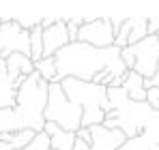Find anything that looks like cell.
Listing matches in <instances>:
<instances>
[{
    "instance_id": "1",
    "label": "cell",
    "mask_w": 159,
    "mask_h": 150,
    "mask_svg": "<svg viewBox=\"0 0 159 150\" xmlns=\"http://www.w3.org/2000/svg\"><path fill=\"white\" fill-rule=\"evenodd\" d=\"M56 60V79L54 82H62L67 77L82 79V82H93V77L101 71H112L116 77H123L127 73L120 50L116 45L110 47H90L86 43H69L54 56Z\"/></svg>"
},
{
    "instance_id": "2",
    "label": "cell",
    "mask_w": 159,
    "mask_h": 150,
    "mask_svg": "<svg viewBox=\"0 0 159 150\" xmlns=\"http://www.w3.org/2000/svg\"><path fill=\"white\" fill-rule=\"evenodd\" d=\"M48 88L50 84L43 82L37 73L28 75L24 84L17 88L15 107L0 109V135L15 133V131H34L41 133L45 118V105H48Z\"/></svg>"
},
{
    "instance_id": "3",
    "label": "cell",
    "mask_w": 159,
    "mask_h": 150,
    "mask_svg": "<svg viewBox=\"0 0 159 150\" xmlns=\"http://www.w3.org/2000/svg\"><path fill=\"white\" fill-rule=\"evenodd\" d=\"M151 114L153 109L148 107L146 101L135 103L125 95L123 88H107V114L101 126L116 129L127 139H133L142 133Z\"/></svg>"
},
{
    "instance_id": "4",
    "label": "cell",
    "mask_w": 159,
    "mask_h": 150,
    "mask_svg": "<svg viewBox=\"0 0 159 150\" xmlns=\"http://www.w3.org/2000/svg\"><path fill=\"white\" fill-rule=\"evenodd\" d=\"M58 84H60L65 97L82 109V126L84 129L103 125L107 114V88L97 86L93 82L73 79V77H67Z\"/></svg>"
},
{
    "instance_id": "5",
    "label": "cell",
    "mask_w": 159,
    "mask_h": 150,
    "mask_svg": "<svg viewBox=\"0 0 159 150\" xmlns=\"http://www.w3.org/2000/svg\"><path fill=\"white\" fill-rule=\"evenodd\" d=\"M43 118L45 122H54L67 133H75L78 129H82V109L65 97L58 82H52L48 88V105Z\"/></svg>"
},
{
    "instance_id": "6",
    "label": "cell",
    "mask_w": 159,
    "mask_h": 150,
    "mask_svg": "<svg viewBox=\"0 0 159 150\" xmlns=\"http://www.w3.org/2000/svg\"><path fill=\"white\" fill-rule=\"evenodd\" d=\"M120 58L127 71L142 75L144 79H151L159 64V37L148 34L140 43L120 50Z\"/></svg>"
},
{
    "instance_id": "7",
    "label": "cell",
    "mask_w": 159,
    "mask_h": 150,
    "mask_svg": "<svg viewBox=\"0 0 159 150\" xmlns=\"http://www.w3.org/2000/svg\"><path fill=\"white\" fill-rule=\"evenodd\" d=\"M114 30L107 17H90L78 30V43H86L90 47H110L114 45Z\"/></svg>"
},
{
    "instance_id": "8",
    "label": "cell",
    "mask_w": 159,
    "mask_h": 150,
    "mask_svg": "<svg viewBox=\"0 0 159 150\" xmlns=\"http://www.w3.org/2000/svg\"><path fill=\"white\" fill-rule=\"evenodd\" d=\"M88 129H90V139L82 142L75 137L73 150H118L127 142V137L116 129H106L101 125L88 126Z\"/></svg>"
},
{
    "instance_id": "9",
    "label": "cell",
    "mask_w": 159,
    "mask_h": 150,
    "mask_svg": "<svg viewBox=\"0 0 159 150\" xmlns=\"http://www.w3.org/2000/svg\"><path fill=\"white\" fill-rule=\"evenodd\" d=\"M148 37V30H146V17H125V22L120 26V30L116 32L114 37V45L118 50H125L129 45L140 43L142 39Z\"/></svg>"
},
{
    "instance_id": "10",
    "label": "cell",
    "mask_w": 159,
    "mask_h": 150,
    "mask_svg": "<svg viewBox=\"0 0 159 150\" xmlns=\"http://www.w3.org/2000/svg\"><path fill=\"white\" fill-rule=\"evenodd\" d=\"M69 34H67V22L58 17V22L43 30V58H54L65 45H69Z\"/></svg>"
},
{
    "instance_id": "11",
    "label": "cell",
    "mask_w": 159,
    "mask_h": 150,
    "mask_svg": "<svg viewBox=\"0 0 159 150\" xmlns=\"http://www.w3.org/2000/svg\"><path fill=\"white\" fill-rule=\"evenodd\" d=\"M4 62H7V73H9L11 79H13L15 88H20L28 75L34 73V62L30 60V56H24V54H11Z\"/></svg>"
},
{
    "instance_id": "12",
    "label": "cell",
    "mask_w": 159,
    "mask_h": 150,
    "mask_svg": "<svg viewBox=\"0 0 159 150\" xmlns=\"http://www.w3.org/2000/svg\"><path fill=\"white\" fill-rule=\"evenodd\" d=\"M15 97H17V88L7 73V62L0 58V109L15 107Z\"/></svg>"
},
{
    "instance_id": "13",
    "label": "cell",
    "mask_w": 159,
    "mask_h": 150,
    "mask_svg": "<svg viewBox=\"0 0 159 150\" xmlns=\"http://www.w3.org/2000/svg\"><path fill=\"white\" fill-rule=\"evenodd\" d=\"M43 133L50 135V150H73L75 133H67V131L58 129L54 122H45Z\"/></svg>"
},
{
    "instance_id": "14",
    "label": "cell",
    "mask_w": 159,
    "mask_h": 150,
    "mask_svg": "<svg viewBox=\"0 0 159 150\" xmlns=\"http://www.w3.org/2000/svg\"><path fill=\"white\" fill-rule=\"evenodd\" d=\"M120 88H123L125 95L131 101H135V103H144V101H146V88H144V77H142V75L133 73V71H127Z\"/></svg>"
},
{
    "instance_id": "15",
    "label": "cell",
    "mask_w": 159,
    "mask_h": 150,
    "mask_svg": "<svg viewBox=\"0 0 159 150\" xmlns=\"http://www.w3.org/2000/svg\"><path fill=\"white\" fill-rule=\"evenodd\" d=\"M34 137V131H15V133H4V135H0V139L9 146L11 150H24L30 144V139Z\"/></svg>"
},
{
    "instance_id": "16",
    "label": "cell",
    "mask_w": 159,
    "mask_h": 150,
    "mask_svg": "<svg viewBox=\"0 0 159 150\" xmlns=\"http://www.w3.org/2000/svg\"><path fill=\"white\" fill-rule=\"evenodd\" d=\"M34 73L39 75L43 82L52 84L56 79V60L54 58H41L34 62Z\"/></svg>"
},
{
    "instance_id": "17",
    "label": "cell",
    "mask_w": 159,
    "mask_h": 150,
    "mask_svg": "<svg viewBox=\"0 0 159 150\" xmlns=\"http://www.w3.org/2000/svg\"><path fill=\"white\" fill-rule=\"evenodd\" d=\"M28 39H30V60L37 62V60L43 58V30H41V26L30 30Z\"/></svg>"
},
{
    "instance_id": "18",
    "label": "cell",
    "mask_w": 159,
    "mask_h": 150,
    "mask_svg": "<svg viewBox=\"0 0 159 150\" xmlns=\"http://www.w3.org/2000/svg\"><path fill=\"white\" fill-rule=\"evenodd\" d=\"M140 135H144L151 146H159V112H153L148 116V120H146Z\"/></svg>"
},
{
    "instance_id": "19",
    "label": "cell",
    "mask_w": 159,
    "mask_h": 150,
    "mask_svg": "<svg viewBox=\"0 0 159 150\" xmlns=\"http://www.w3.org/2000/svg\"><path fill=\"white\" fill-rule=\"evenodd\" d=\"M24 150H50V135L48 133H34V137L30 139V144H28Z\"/></svg>"
},
{
    "instance_id": "20",
    "label": "cell",
    "mask_w": 159,
    "mask_h": 150,
    "mask_svg": "<svg viewBox=\"0 0 159 150\" xmlns=\"http://www.w3.org/2000/svg\"><path fill=\"white\" fill-rule=\"evenodd\" d=\"M41 20H43V17H34V15H20V17H13V22L20 26L22 30H26V32L34 30L37 26H41Z\"/></svg>"
},
{
    "instance_id": "21",
    "label": "cell",
    "mask_w": 159,
    "mask_h": 150,
    "mask_svg": "<svg viewBox=\"0 0 159 150\" xmlns=\"http://www.w3.org/2000/svg\"><path fill=\"white\" fill-rule=\"evenodd\" d=\"M151 148H153V146L148 144V139H146L144 135H138V137H133V139H127L118 150H151Z\"/></svg>"
},
{
    "instance_id": "22",
    "label": "cell",
    "mask_w": 159,
    "mask_h": 150,
    "mask_svg": "<svg viewBox=\"0 0 159 150\" xmlns=\"http://www.w3.org/2000/svg\"><path fill=\"white\" fill-rule=\"evenodd\" d=\"M146 103L153 112H159V88H148L146 90Z\"/></svg>"
},
{
    "instance_id": "23",
    "label": "cell",
    "mask_w": 159,
    "mask_h": 150,
    "mask_svg": "<svg viewBox=\"0 0 159 150\" xmlns=\"http://www.w3.org/2000/svg\"><path fill=\"white\" fill-rule=\"evenodd\" d=\"M110 20V24H112V30H114V34L120 30V26H123V22H125V17H107Z\"/></svg>"
},
{
    "instance_id": "24",
    "label": "cell",
    "mask_w": 159,
    "mask_h": 150,
    "mask_svg": "<svg viewBox=\"0 0 159 150\" xmlns=\"http://www.w3.org/2000/svg\"><path fill=\"white\" fill-rule=\"evenodd\" d=\"M148 82H151V88H159V64H157V71H155V75H153Z\"/></svg>"
},
{
    "instance_id": "25",
    "label": "cell",
    "mask_w": 159,
    "mask_h": 150,
    "mask_svg": "<svg viewBox=\"0 0 159 150\" xmlns=\"http://www.w3.org/2000/svg\"><path fill=\"white\" fill-rule=\"evenodd\" d=\"M151 150H159V146H153V148H151Z\"/></svg>"
}]
</instances>
